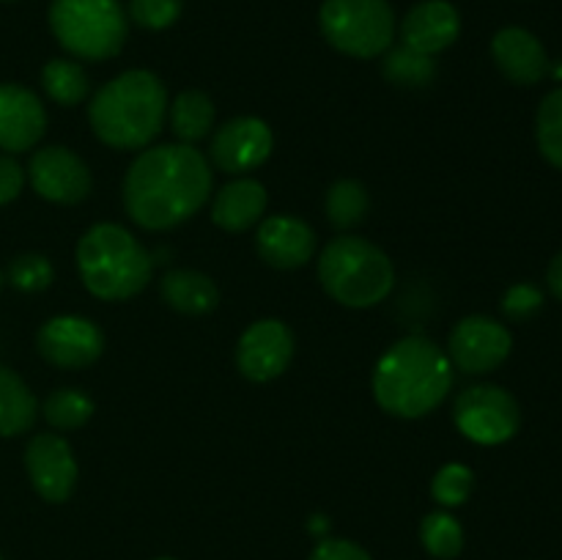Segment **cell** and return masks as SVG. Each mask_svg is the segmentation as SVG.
Listing matches in <instances>:
<instances>
[{
  "instance_id": "1",
  "label": "cell",
  "mask_w": 562,
  "mask_h": 560,
  "mask_svg": "<svg viewBox=\"0 0 562 560\" xmlns=\"http://www.w3.org/2000/svg\"><path fill=\"white\" fill-rule=\"evenodd\" d=\"M212 192V168L187 143L146 148L124 179V206L146 231H168L190 220Z\"/></svg>"
},
{
  "instance_id": "2",
  "label": "cell",
  "mask_w": 562,
  "mask_h": 560,
  "mask_svg": "<svg viewBox=\"0 0 562 560\" xmlns=\"http://www.w3.org/2000/svg\"><path fill=\"white\" fill-rule=\"evenodd\" d=\"M453 362L426 335H409L390 346L373 371V395L384 412L404 421L426 417L448 399Z\"/></svg>"
},
{
  "instance_id": "3",
  "label": "cell",
  "mask_w": 562,
  "mask_h": 560,
  "mask_svg": "<svg viewBox=\"0 0 562 560\" xmlns=\"http://www.w3.org/2000/svg\"><path fill=\"white\" fill-rule=\"evenodd\" d=\"M168 115L165 82L148 69H130L104 82L88 104L91 130L110 148H146Z\"/></svg>"
},
{
  "instance_id": "4",
  "label": "cell",
  "mask_w": 562,
  "mask_h": 560,
  "mask_svg": "<svg viewBox=\"0 0 562 560\" xmlns=\"http://www.w3.org/2000/svg\"><path fill=\"white\" fill-rule=\"evenodd\" d=\"M77 269L82 285L104 302L140 294L151 280L146 247L119 223H97L77 242Z\"/></svg>"
},
{
  "instance_id": "5",
  "label": "cell",
  "mask_w": 562,
  "mask_h": 560,
  "mask_svg": "<svg viewBox=\"0 0 562 560\" xmlns=\"http://www.w3.org/2000/svg\"><path fill=\"white\" fill-rule=\"evenodd\" d=\"M318 280L346 307H373L395 283L393 261L362 236H338L318 256Z\"/></svg>"
},
{
  "instance_id": "6",
  "label": "cell",
  "mask_w": 562,
  "mask_h": 560,
  "mask_svg": "<svg viewBox=\"0 0 562 560\" xmlns=\"http://www.w3.org/2000/svg\"><path fill=\"white\" fill-rule=\"evenodd\" d=\"M49 27L66 53L104 60L126 42V11L119 0H53Z\"/></svg>"
},
{
  "instance_id": "7",
  "label": "cell",
  "mask_w": 562,
  "mask_h": 560,
  "mask_svg": "<svg viewBox=\"0 0 562 560\" xmlns=\"http://www.w3.org/2000/svg\"><path fill=\"white\" fill-rule=\"evenodd\" d=\"M318 27L338 53L368 60L393 47L395 14L387 0H324Z\"/></svg>"
},
{
  "instance_id": "8",
  "label": "cell",
  "mask_w": 562,
  "mask_h": 560,
  "mask_svg": "<svg viewBox=\"0 0 562 560\" xmlns=\"http://www.w3.org/2000/svg\"><path fill=\"white\" fill-rule=\"evenodd\" d=\"M453 421L467 439L477 445H503L521 426L519 401L497 384H475L456 399Z\"/></svg>"
},
{
  "instance_id": "9",
  "label": "cell",
  "mask_w": 562,
  "mask_h": 560,
  "mask_svg": "<svg viewBox=\"0 0 562 560\" xmlns=\"http://www.w3.org/2000/svg\"><path fill=\"white\" fill-rule=\"evenodd\" d=\"M514 335L492 316H467L453 327L448 357L464 373H492L508 360Z\"/></svg>"
},
{
  "instance_id": "10",
  "label": "cell",
  "mask_w": 562,
  "mask_h": 560,
  "mask_svg": "<svg viewBox=\"0 0 562 560\" xmlns=\"http://www.w3.org/2000/svg\"><path fill=\"white\" fill-rule=\"evenodd\" d=\"M27 176H31L33 190L44 201L64 203V206L86 201L93 187L88 165L66 146L38 148L27 165Z\"/></svg>"
},
{
  "instance_id": "11",
  "label": "cell",
  "mask_w": 562,
  "mask_h": 560,
  "mask_svg": "<svg viewBox=\"0 0 562 560\" xmlns=\"http://www.w3.org/2000/svg\"><path fill=\"white\" fill-rule=\"evenodd\" d=\"M294 357V333L278 318L252 322L236 346V366L250 382H272Z\"/></svg>"
},
{
  "instance_id": "12",
  "label": "cell",
  "mask_w": 562,
  "mask_h": 560,
  "mask_svg": "<svg viewBox=\"0 0 562 560\" xmlns=\"http://www.w3.org/2000/svg\"><path fill=\"white\" fill-rule=\"evenodd\" d=\"M36 349L55 368H86L104 351V335L91 318L55 316L38 329Z\"/></svg>"
},
{
  "instance_id": "13",
  "label": "cell",
  "mask_w": 562,
  "mask_h": 560,
  "mask_svg": "<svg viewBox=\"0 0 562 560\" xmlns=\"http://www.w3.org/2000/svg\"><path fill=\"white\" fill-rule=\"evenodd\" d=\"M272 143L274 137L267 121L241 115V119H231L228 124L214 132L209 157L223 173H250L267 163L269 154H272Z\"/></svg>"
},
{
  "instance_id": "14",
  "label": "cell",
  "mask_w": 562,
  "mask_h": 560,
  "mask_svg": "<svg viewBox=\"0 0 562 560\" xmlns=\"http://www.w3.org/2000/svg\"><path fill=\"white\" fill-rule=\"evenodd\" d=\"M25 470L38 497L66 503L77 486V459L58 434H36L25 448Z\"/></svg>"
},
{
  "instance_id": "15",
  "label": "cell",
  "mask_w": 562,
  "mask_h": 560,
  "mask_svg": "<svg viewBox=\"0 0 562 560\" xmlns=\"http://www.w3.org/2000/svg\"><path fill=\"white\" fill-rule=\"evenodd\" d=\"M47 130V113L36 93L16 82L0 86V148L9 154L36 146Z\"/></svg>"
},
{
  "instance_id": "16",
  "label": "cell",
  "mask_w": 562,
  "mask_h": 560,
  "mask_svg": "<svg viewBox=\"0 0 562 560\" xmlns=\"http://www.w3.org/2000/svg\"><path fill=\"white\" fill-rule=\"evenodd\" d=\"M258 256L274 269H296L316 253V234L307 223L291 214H274L258 225Z\"/></svg>"
},
{
  "instance_id": "17",
  "label": "cell",
  "mask_w": 562,
  "mask_h": 560,
  "mask_svg": "<svg viewBox=\"0 0 562 560\" xmlns=\"http://www.w3.org/2000/svg\"><path fill=\"white\" fill-rule=\"evenodd\" d=\"M492 58L497 69L516 86H536L549 75L547 47L525 27H503L492 38Z\"/></svg>"
},
{
  "instance_id": "18",
  "label": "cell",
  "mask_w": 562,
  "mask_h": 560,
  "mask_svg": "<svg viewBox=\"0 0 562 560\" xmlns=\"http://www.w3.org/2000/svg\"><path fill=\"white\" fill-rule=\"evenodd\" d=\"M461 16L448 0H423L406 11L401 22V38L406 47L423 55H437L459 38Z\"/></svg>"
},
{
  "instance_id": "19",
  "label": "cell",
  "mask_w": 562,
  "mask_h": 560,
  "mask_svg": "<svg viewBox=\"0 0 562 560\" xmlns=\"http://www.w3.org/2000/svg\"><path fill=\"white\" fill-rule=\"evenodd\" d=\"M267 212V190L256 179H236L214 195L212 220L223 231L239 234L252 228Z\"/></svg>"
},
{
  "instance_id": "20",
  "label": "cell",
  "mask_w": 562,
  "mask_h": 560,
  "mask_svg": "<svg viewBox=\"0 0 562 560\" xmlns=\"http://www.w3.org/2000/svg\"><path fill=\"white\" fill-rule=\"evenodd\" d=\"M159 294L173 311L187 316H203L212 313L220 302V291L209 275L195 269H170L159 280Z\"/></svg>"
},
{
  "instance_id": "21",
  "label": "cell",
  "mask_w": 562,
  "mask_h": 560,
  "mask_svg": "<svg viewBox=\"0 0 562 560\" xmlns=\"http://www.w3.org/2000/svg\"><path fill=\"white\" fill-rule=\"evenodd\" d=\"M36 395L11 368L0 366V437L25 434L36 423Z\"/></svg>"
},
{
  "instance_id": "22",
  "label": "cell",
  "mask_w": 562,
  "mask_h": 560,
  "mask_svg": "<svg viewBox=\"0 0 562 560\" xmlns=\"http://www.w3.org/2000/svg\"><path fill=\"white\" fill-rule=\"evenodd\" d=\"M170 126L187 146L203 141L214 126V102L203 91H181L170 104Z\"/></svg>"
},
{
  "instance_id": "23",
  "label": "cell",
  "mask_w": 562,
  "mask_h": 560,
  "mask_svg": "<svg viewBox=\"0 0 562 560\" xmlns=\"http://www.w3.org/2000/svg\"><path fill=\"white\" fill-rule=\"evenodd\" d=\"M382 75L398 88H423L437 77V64H434V55L415 53L406 44H398L384 53Z\"/></svg>"
},
{
  "instance_id": "24",
  "label": "cell",
  "mask_w": 562,
  "mask_h": 560,
  "mask_svg": "<svg viewBox=\"0 0 562 560\" xmlns=\"http://www.w3.org/2000/svg\"><path fill=\"white\" fill-rule=\"evenodd\" d=\"M42 86L53 102L64 108H75L88 93V75L75 60L55 58L42 69Z\"/></svg>"
},
{
  "instance_id": "25",
  "label": "cell",
  "mask_w": 562,
  "mask_h": 560,
  "mask_svg": "<svg viewBox=\"0 0 562 560\" xmlns=\"http://www.w3.org/2000/svg\"><path fill=\"white\" fill-rule=\"evenodd\" d=\"M327 217L338 231H349L366 220L368 190L357 179H340L327 192Z\"/></svg>"
},
{
  "instance_id": "26",
  "label": "cell",
  "mask_w": 562,
  "mask_h": 560,
  "mask_svg": "<svg viewBox=\"0 0 562 560\" xmlns=\"http://www.w3.org/2000/svg\"><path fill=\"white\" fill-rule=\"evenodd\" d=\"M42 412L49 426L60 428V432H71V428H80L91 421L93 401L82 390L60 388L44 399Z\"/></svg>"
},
{
  "instance_id": "27",
  "label": "cell",
  "mask_w": 562,
  "mask_h": 560,
  "mask_svg": "<svg viewBox=\"0 0 562 560\" xmlns=\"http://www.w3.org/2000/svg\"><path fill=\"white\" fill-rule=\"evenodd\" d=\"M420 541L428 555L439 560H453L464 549V530L456 522V516L445 514V511H434L423 519L420 525Z\"/></svg>"
},
{
  "instance_id": "28",
  "label": "cell",
  "mask_w": 562,
  "mask_h": 560,
  "mask_svg": "<svg viewBox=\"0 0 562 560\" xmlns=\"http://www.w3.org/2000/svg\"><path fill=\"white\" fill-rule=\"evenodd\" d=\"M536 137L543 159L562 170V88L543 97L536 115Z\"/></svg>"
},
{
  "instance_id": "29",
  "label": "cell",
  "mask_w": 562,
  "mask_h": 560,
  "mask_svg": "<svg viewBox=\"0 0 562 560\" xmlns=\"http://www.w3.org/2000/svg\"><path fill=\"white\" fill-rule=\"evenodd\" d=\"M475 486V472L467 464H445L442 470L434 475L431 481V494L437 503H442L445 508H456V505L467 503V497L472 494Z\"/></svg>"
},
{
  "instance_id": "30",
  "label": "cell",
  "mask_w": 562,
  "mask_h": 560,
  "mask_svg": "<svg viewBox=\"0 0 562 560\" xmlns=\"http://www.w3.org/2000/svg\"><path fill=\"white\" fill-rule=\"evenodd\" d=\"M53 278V264H49V258L38 256V253H25V256H16L9 264V283L14 289L25 291V294H36V291L49 289Z\"/></svg>"
},
{
  "instance_id": "31",
  "label": "cell",
  "mask_w": 562,
  "mask_h": 560,
  "mask_svg": "<svg viewBox=\"0 0 562 560\" xmlns=\"http://www.w3.org/2000/svg\"><path fill=\"white\" fill-rule=\"evenodd\" d=\"M184 0H130V16L146 31H165L181 16Z\"/></svg>"
},
{
  "instance_id": "32",
  "label": "cell",
  "mask_w": 562,
  "mask_h": 560,
  "mask_svg": "<svg viewBox=\"0 0 562 560\" xmlns=\"http://www.w3.org/2000/svg\"><path fill=\"white\" fill-rule=\"evenodd\" d=\"M543 307V294L538 285L532 283H516L505 291L503 296V313L514 322H527L536 316Z\"/></svg>"
},
{
  "instance_id": "33",
  "label": "cell",
  "mask_w": 562,
  "mask_h": 560,
  "mask_svg": "<svg viewBox=\"0 0 562 560\" xmlns=\"http://www.w3.org/2000/svg\"><path fill=\"white\" fill-rule=\"evenodd\" d=\"M311 560H371V555L355 541L346 538H322L313 549Z\"/></svg>"
},
{
  "instance_id": "34",
  "label": "cell",
  "mask_w": 562,
  "mask_h": 560,
  "mask_svg": "<svg viewBox=\"0 0 562 560\" xmlns=\"http://www.w3.org/2000/svg\"><path fill=\"white\" fill-rule=\"evenodd\" d=\"M25 187V170L14 157H0V206L14 201Z\"/></svg>"
},
{
  "instance_id": "35",
  "label": "cell",
  "mask_w": 562,
  "mask_h": 560,
  "mask_svg": "<svg viewBox=\"0 0 562 560\" xmlns=\"http://www.w3.org/2000/svg\"><path fill=\"white\" fill-rule=\"evenodd\" d=\"M547 285H549V291H552V294L562 302V250L552 258V264H549Z\"/></svg>"
},
{
  "instance_id": "36",
  "label": "cell",
  "mask_w": 562,
  "mask_h": 560,
  "mask_svg": "<svg viewBox=\"0 0 562 560\" xmlns=\"http://www.w3.org/2000/svg\"><path fill=\"white\" fill-rule=\"evenodd\" d=\"M327 527H329L327 516H316V519L311 522V530L316 533V536H322V533H327Z\"/></svg>"
},
{
  "instance_id": "37",
  "label": "cell",
  "mask_w": 562,
  "mask_h": 560,
  "mask_svg": "<svg viewBox=\"0 0 562 560\" xmlns=\"http://www.w3.org/2000/svg\"><path fill=\"white\" fill-rule=\"evenodd\" d=\"M157 560H173V558H157Z\"/></svg>"
},
{
  "instance_id": "38",
  "label": "cell",
  "mask_w": 562,
  "mask_h": 560,
  "mask_svg": "<svg viewBox=\"0 0 562 560\" xmlns=\"http://www.w3.org/2000/svg\"><path fill=\"white\" fill-rule=\"evenodd\" d=\"M0 285H3V275H0Z\"/></svg>"
},
{
  "instance_id": "39",
  "label": "cell",
  "mask_w": 562,
  "mask_h": 560,
  "mask_svg": "<svg viewBox=\"0 0 562 560\" xmlns=\"http://www.w3.org/2000/svg\"><path fill=\"white\" fill-rule=\"evenodd\" d=\"M0 560H3V555H0Z\"/></svg>"
},
{
  "instance_id": "40",
  "label": "cell",
  "mask_w": 562,
  "mask_h": 560,
  "mask_svg": "<svg viewBox=\"0 0 562 560\" xmlns=\"http://www.w3.org/2000/svg\"><path fill=\"white\" fill-rule=\"evenodd\" d=\"M5 3H11V0H5Z\"/></svg>"
}]
</instances>
